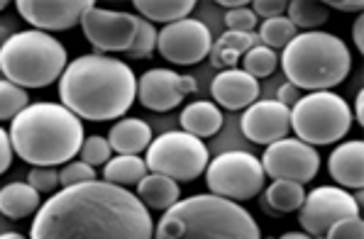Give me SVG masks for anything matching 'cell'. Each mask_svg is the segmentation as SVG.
Segmentation results:
<instances>
[{"mask_svg":"<svg viewBox=\"0 0 364 239\" xmlns=\"http://www.w3.org/2000/svg\"><path fill=\"white\" fill-rule=\"evenodd\" d=\"M27 183L42 196V193H54L59 188V171L54 166H32L27 174Z\"/></svg>","mask_w":364,"mask_h":239,"instance_id":"836d02e7","label":"cell"},{"mask_svg":"<svg viewBox=\"0 0 364 239\" xmlns=\"http://www.w3.org/2000/svg\"><path fill=\"white\" fill-rule=\"evenodd\" d=\"M242 135L255 144H272L289 135L291 130V108L279 100H257L242 115Z\"/></svg>","mask_w":364,"mask_h":239,"instance_id":"9a60e30c","label":"cell"},{"mask_svg":"<svg viewBox=\"0 0 364 239\" xmlns=\"http://www.w3.org/2000/svg\"><path fill=\"white\" fill-rule=\"evenodd\" d=\"M255 8H252V13L259 15V18L264 20H272V18H282L284 13H287V0H255Z\"/></svg>","mask_w":364,"mask_h":239,"instance_id":"8d00e7d4","label":"cell"},{"mask_svg":"<svg viewBox=\"0 0 364 239\" xmlns=\"http://www.w3.org/2000/svg\"><path fill=\"white\" fill-rule=\"evenodd\" d=\"M69 66L64 44L39 30L15 32L0 44V71L20 88H47Z\"/></svg>","mask_w":364,"mask_h":239,"instance_id":"8992f818","label":"cell"},{"mask_svg":"<svg viewBox=\"0 0 364 239\" xmlns=\"http://www.w3.org/2000/svg\"><path fill=\"white\" fill-rule=\"evenodd\" d=\"M10 144L32 166L69 164L83 140V122L61 103H30L10 125Z\"/></svg>","mask_w":364,"mask_h":239,"instance_id":"3957f363","label":"cell"},{"mask_svg":"<svg viewBox=\"0 0 364 239\" xmlns=\"http://www.w3.org/2000/svg\"><path fill=\"white\" fill-rule=\"evenodd\" d=\"M137 98V79L127 64L103 54H83L59 79V100L78 120H117Z\"/></svg>","mask_w":364,"mask_h":239,"instance_id":"7a4b0ae2","label":"cell"},{"mask_svg":"<svg viewBox=\"0 0 364 239\" xmlns=\"http://www.w3.org/2000/svg\"><path fill=\"white\" fill-rule=\"evenodd\" d=\"M210 93L215 98L218 105L228 110H242L250 108L252 103H257L259 98V83L252 79L250 74H245L242 69H225L213 79Z\"/></svg>","mask_w":364,"mask_h":239,"instance_id":"e0dca14e","label":"cell"},{"mask_svg":"<svg viewBox=\"0 0 364 239\" xmlns=\"http://www.w3.org/2000/svg\"><path fill=\"white\" fill-rule=\"evenodd\" d=\"M208 161V147L188 132H164L149 142L144 157L149 174L169 176L173 181H196L205 174Z\"/></svg>","mask_w":364,"mask_h":239,"instance_id":"ba28073f","label":"cell"},{"mask_svg":"<svg viewBox=\"0 0 364 239\" xmlns=\"http://www.w3.org/2000/svg\"><path fill=\"white\" fill-rule=\"evenodd\" d=\"M328 8H333V10H340V13H357V15H362V10H364V3L362 0H328Z\"/></svg>","mask_w":364,"mask_h":239,"instance_id":"ab89813d","label":"cell"},{"mask_svg":"<svg viewBox=\"0 0 364 239\" xmlns=\"http://www.w3.org/2000/svg\"><path fill=\"white\" fill-rule=\"evenodd\" d=\"M299 35V30L294 27V22H291L287 15H282V18H272V20H264L259 25V42L262 47H269V49H284L287 44L294 40V37Z\"/></svg>","mask_w":364,"mask_h":239,"instance_id":"83f0119b","label":"cell"},{"mask_svg":"<svg viewBox=\"0 0 364 239\" xmlns=\"http://www.w3.org/2000/svg\"><path fill=\"white\" fill-rule=\"evenodd\" d=\"M277 100L282 105H287V108H294V105L301 100V91L294 86V83H284V86L279 88V93H277Z\"/></svg>","mask_w":364,"mask_h":239,"instance_id":"f35d334b","label":"cell"},{"mask_svg":"<svg viewBox=\"0 0 364 239\" xmlns=\"http://www.w3.org/2000/svg\"><path fill=\"white\" fill-rule=\"evenodd\" d=\"M287 13L296 30H306V32H316L330 18L328 5L316 3V0H291L287 5Z\"/></svg>","mask_w":364,"mask_h":239,"instance_id":"4316f807","label":"cell"},{"mask_svg":"<svg viewBox=\"0 0 364 239\" xmlns=\"http://www.w3.org/2000/svg\"><path fill=\"white\" fill-rule=\"evenodd\" d=\"M218 5H223V8L228 10H235V8H247V0H218Z\"/></svg>","mask_w":364,"mask_h":239,"instance_id":"7bdbcfd3","label":"cell"},{"mask_svg":"<svg viewBox=\"0 0 364 239\" xmlns=\"http://www.w3.org/2000/svg\"><path fill=\"white\" fill-rule=\"evenodd\" d=\"M259 37H257V32H230L228 30L225 35L220 37L215 44L210 47V61L215 69H235L237 66L240 57H245V54L250 52L252 47H259Z\"/></svg>","mask_w":364,"mask_h":239,"instance_id":"44dd1931","label":"cell"},{"mask_svg":"<svg viewBox=\"0 0 364 239\" xmlns=\"http://www.w3.org/2000/svg\"><path fill=\"white\" fill-rule=\"evenodd\" d=\"M134 8L147 22H178L193 13L196 0H134Z\"/></svg>","mask_w":364,"mask_h":239,"instance_id":"d4e9b609","label":"cell"},{"mask_svg":"<svg viewBox=\"0 0 364 239\" xmlns=\"http://www.w3.org/2000/svg\"><path fill=\"white\" fill-rule=\"evenodd\" d=\"M83 37L91 42L96 54L117 52L125 54L132 47L134 30H137V15L120 13V10H105L93 5L81 20Z\"/></svg>","mask_w":364,"mask_h":239,"instance_id":"4fadbf2b","label":"cell"},{"mask_svg":"<svg viewBox=\"0 0 364 239\" xmlns=\"http://www.w3.org/2000/svg\"><path fill=\"white\" fill-rule=\"evenodd\" d=\"M5 5H8V3H5V0H0V13L5 10Z\"/></svg>","mask_w":364,"mask_h":239,"instance_id":"bcb514c9","label":"cell"},{"mask_svg":"<svg viewBox=\"0 0 364 239\" xmlns=\"http://www.w3.org/2000/svg\"><path fill=\"white\" fill-rule=\"evenodd\" d=\"M78 157H81L83 164L98 169V166H105L110 159H113V149H110V144L105 137L93 135V137H86V140H83L81 149H78Z\"/></svg>","mask_w":364,"mask_h":239,"instance_id":"1f68e13d","label":"cell"},{"mask_svg":"<svg viewBox=\"0 0 364 239\" xmlns=\"http://www.w3.org/2000/svg\"><path fill=\"white\" fill-rule=\"evenodd\" d=\"M282 66L299 91H330L352 71L350 47L330 32H301L284 47Z\"/></svg>","mask_w":364,"mask_h":239,"instance_id":"5b68a950","label":"cell"},{"mask_svg":"<svg viewBox=\"0 0 364 239\" xmlns=\"http://www.w3.org/2000/svg\"><path fill=\"white\" fill-rule=\"evenodd\" d=\"M137 198L144 203V208L152 210H169L178 198H181V188L178 183L161 174H147L137 183Z\"/></svg>","mask_w":364,"mask_h":239,"instance_id":"7402d4cb","label":"cell"},{"mask_svg":"<svg viewBox=\"0 0 364 239\" xmlns=\"http://www.w3.org/2000/svg\"><path fill=\"white\" fill-rule=\"evenodd\" d=\"M156 49V30L152 22H147L144 18H137V30H134V40L132 47L127 49V57L130 59H147L152 57Z\"/></svg>","mask_w":364,"mask_h":239,"instance_id":"4dcf8cb0","label":"cell"},{"mask_svg":"<svg viewBox=\"0 0 364 239\" xmlns=\"http://www.w3.org/2000/svg\"><path fill=\"white\" fill-rule=\"evenodd\" d=\"M352 127L350 103L333 91H313L291 108V130L306 144L340 142Z\"/></svg>","mask_w":364,"mask_h":239,"instance_id":"52a82bcc","label":"cell"},{"mask_svg":"<svg viewBox=\"0 0 364 239\" xmlns=\"http://www.w3.org/2000/svg\"><path fill=\"white\" fill-rule=\"evenodd\" d=\"M323 239H364V222L360 215L355 218H343L323 235Z\"/></svg>","mask_w":364,"mask_h":239,"instance_id":"e575fe53","label":"cell"},{"mask_svg":"<svg viewBox=\"0 0 364 239\" xmlns=\"http://www.w3.org/2000/svg\"><path fill=\"white\" fill-rule=\"evenodd\" d=\"M13 164V144H10V135L0 127V176L10 169Z\"/></svg>","mask_w":364,"mask_h":239,"instance_id":"74e56055","label":"cell"},{"mask_svg":"<svg viewBox=\"0 0 364 239\" xmlns=\"http://www.w3.org/2000/svg\"><path fill=\"white\" fill-rule=\"evenodd\" d=\"M225 27L230 32H247L252 35L257 27V15L252 13V8H235L225 13Z\"/></svg>","mask_w":364,"mask_h":239,"instance_id":"d590c367","label":"cell"},{"mask_svg":"<svg viewBox=\"0 0 364 239\" xmlns=\"http://www.w3.org/2000/svg\"><path fill=\"white\" fill-rule=\"evenodd\" d=\"M149 142H152V127L139 118L117 120L108 132V144L115 154L139 157V152H147Z\"/></svg>","mask_w":364,"mask_h":239,"instance_id":"d6986e66","label":"cell"},{"mask_svg":"<svg viewBox=\"0 0 364 239\" xmlns=\"http://www.w3.org/2000/svg\"><path fill=\"white\" fill-rule=\"evenodd\" d=\"M30 105V96H27L25 88L15 86L10 81H0V122L15 120L22 110Z\"/></svg>","mask_w":364,"mask_h":239,"instance_id":"f546056e","label":"cell"},{"mask_svg":"<svg viewBox=\"0 0 364 239\" xmlns=\"http://www.w3.org/2000/svg\"><path fill=\"white\" fill-rule=\"evenodd\" d=\"M304 198H306V191L301 183L274 181L264 191V198L259 200V208L264 210L267 215H272V218H282V215L299 210Z\"/></svg>","mask_w":364,"mask_h":239,"instance_id":"603a6c76","label":"cell"},{"mask_svg":"<svg viewBox=\"0 0 364 239\" xmlns=\"http://www.w3.org/2000/svg\"><path fill=\"white\" fill-rule=\"evenodd\" d=\"M299 210H301L299 213L301 227H304V232L311 237L326 235L338 220L360 215V205L355 203L352 193H347L345 188H335V186L313 188L311 193H306Z\"/></svg>","mask_w":364,"mask_h":239,"instance_id":"8fae6325","label":"cell"},{"mask_svg":"<svg viewBox=\"0 0 364 239\" xmlns=\"http://www.w3.org/2000/svg\"><path fill=\"white\" fill-rule=\"evenodd\" d=\"M213 37L210 30L196 18H186L164 25L156 35V49L169 64L193 66L210 54Z\"/></svg>","mask_w":364,"mask_h":239,"instance_id":"7c38bea8","label":"cell"},{"mask_svg":"<svg viewBox=\"0 0 364 239\" xmlns=\"http://www.w3.org/2000/svg\"><path fill=\"white\" fill-rule=\"evenodd\" d=\"M0 239H27V237H22L20 232H3Z\"/></svg>","mask_w":364,"mask_h":239,"instance_id":"f6af8a7d","label":"cell"},{"mask_svg":"<svg viewBox=\"0 0 364 239\" xmlns=\"http://www.w3.org/2000/svg\"><path fill=\"white\" fill-rule=\"evenodd\" d=\"M18 13L39 32H66L83 20L93 0H18Z\"/></svg>","mask_w":364,"mask_h":239,"instance_id":"5bb4252c","label":"cell"},{"mask_svg":"<svg viewBox=\"0 0 364 239\" xmlns=\"http://www.w3.org/2000/svg\"><path fill=\"white\" fill-rule=\"evenodd\" d=\"M352 37H355L357 52H364V18H362V15H357L355 27H352Z\"/></svg>","mask_w":364,"mask_h":239,"instance_id":"60d3db41","label":"cell"},{"mask_svg":"<svg viewBox=\"0 0 364 239\" xmlns=\"http://www.w3.org/2000/svg\"><path fill=\"white\" fill-rule=\"evenodd\" d=\"M272 239H274V237H272Z\"/></svg>","mask_w":364,"mask_h":239,"instance_id":"7dc6e473","label":"cell"},{"mask_svg":"<svg viewBox=\"0 0 364 239\" xmlns=\"http://www.w3.org/2000/svg\"><path fill=\"white\" fill-rule=\"evenodd\" d=\"M277 64H279L277 52L269 47H262V44L259 47H252L242 57V71L250 74L252 79H267V76H272Z\"/></svg>","mask_w":364,"mask_h":239,"instance_id":"f1b7e54d","label":"cell"},{"mask_svg":"<svg viewBox=\"0 0 364 239\" xmlns=\"http://www.w3.org/2000/svg\"><path fill=\"white\" fill-rule=\"evenodd\" d=\"M279 239H313V237L306 235V232H287V235H282Z\"/></svg>","mask_w":364,"mask_h":239,"instance_id":"ee69618b","label":"cell"},{"mask_svg":"<svg viewBox=\"0 0 364 239\" xmlns=\"http://www.w3.org/2000/svg\"><path fill=\"white\" fill-rule=\"evenodd\" d=\"M30 239H154V220L127 188L88 181L44 200Z\"/></svg>","mask_w":364,"mask_h":239,"instance_id":"6da1fadb","label":"cell"},{"mask_svg":"<svg viewBox=\"0 0 364 239\" xmlns=\"http://www.w3.org/2000/svg\"><path fill=\"white\" fill-rule=\"evenodd\" d=\"M267 174L262 161L250 152H223L205 166V183L213 196L250 200L264 191Z\"/></svg>","mask_w":364,"mask_h":239,"instance_id":"9c48e42d","label":"cell"},{"mask_svg":"<svg viewBox=\"0 0 364 239\" xmlns=\"http://www.w3.org/2000/svg\"><path fill=\"white\" fill-rule=\"evenodd\" d=\"M154 239H262V232L235 200L198 193L164 210Z\"/></svg>","mask_w":364,"mask_h":239,"instance_id":"277c9868","label":"cell"},{"mask_svg":"<svg viewBox=\"0 0 364 239\" xmlns=\"http://www.w3.org/2000/svg\"><path fill=\"white\" fill-rule=\"evenodd\" d=\"M96 181V169L83 161H69V164L61 166L59 171V186L69 188V186H78V183H88Z\"/></svg>","mask_w":364,"mask_h":239,"instance_id":"d6a6232c","label":"cell"},{"mask_svg":"<svg viewBox=\"0 0 364 239\" xmlns=\"http://www.w3.org/2000/svg\"><path fill=\"white\" fill-rule=\"evenodd\" d=\"M328 171L343 188L360 191L364 186V142L352 140L338 144L328 159Z\"/></svg>","mask_w":364,"mask_h":239,"instance_id":"ac0fdd59","label":"cell"},{"mask_svg":"<svg viewBox=\"0 0 364 239\" xmlns=\"http://www.w3.org/2000/svg\"><path fill=\"white\" fill-rule=\"evenodd\" d=\"M355 122L357 125H364V93L360 91L355 98Z\"/></svg>","mask_w":364,"mask_h":239,"instance_id":"b9f144b4","label":"cell"},{"mask_svg":"<svg viewBox=\"0 0 364 239\" xmlns=\"http://www.w3.org/2000/svg\"><path fill=\"white\" fill-rule=\"evenodd\" d=\"M259 161L264 174L272 176L274 181H294L301 186L313 181L321 171V154L311 144L291 140V137L269 144Z\"/></svg>","mask_w":364,"mask_h":239,"instance_id":"30bf717a","label":"cell"},{"mask_svg":"<svg viewBox=\"0 0 364 239\" xmlns=\"http://www.w3.org/2000/svg\"><path fill=\"white\" fill-rule=\"evenodd\" d=\"M147 164L139 157H130V154H115L108 164L103 166V181L115 183V186H137L139 181L147 176Z\"/></svg>","mask_w":364,"mask_h":239,"instance_id":"484cf974","label":"cell"},{"mask_svg":"<svg viewBox=\"0 0 364 239\" xmlns=\"http://www.w3.org/2000/svg\"><path fill=\"white\" fill-rule=\"evenodd\" d=\"M181 122L183 132L193 137H213L215 132H220L223 127V113L215 103L210 100H196V103H188L186 108L181 110Z\"/></svg>","mask_w":364,"mask_h":239,"instance_id":"ffe728a7","label":"cell"},{"mask_svg":"<svg viewBox=\"0 0 364 239\" xmlns=\"http://www.w3.org/2000/svg\"><path fill=\"white\" fill-rule=\"evenodd\" d=\"M39 210V193L30 183H8L0 188V213L8 220L30 218Z\"/></svg>","mask_w":364,"mask_h":239,"instance_id":"cb8c5ba5","label":"cell"},{"mask_svg":"<svg viewBox=\"0 0 364 239\" xmlns=\"http://www.w3.org/2000/svg\"><path fill=\"white\" fill-rule=\"evenodd\" d=\"M181 76L171 69H149L137 81V100L154 113H169L183 103Z\"/></svg>","mask_w":364,"mask_h":239,"instance_id":"2e32d148","label":"cell"}]
</instances>
